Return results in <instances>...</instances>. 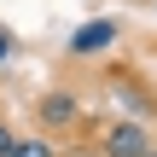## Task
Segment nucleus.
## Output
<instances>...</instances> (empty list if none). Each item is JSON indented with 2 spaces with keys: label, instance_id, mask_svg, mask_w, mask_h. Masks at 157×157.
Masks as SVG:
<instances>
[{
  "label": "nucleus",
  "instance_id": "obj_1",
  "mask_svg": "<svg viewBox=\"0 0 157 157\" xmlns=\"http://www.w3.org/2000/svg\"><path fill=\"white\" fill-rule=\"evenodd\" d=\"M99 157H157V140L146 122H111L99 140Z\"/></svg>",
  "mask_w": 157,
  "mask_h": 157
},
{
  "label": "nucleus",
  "instance_id": "obj_2",
  "mask_svg": "<svg viewBox=\"0 0 157 157\" xmlns=\"http://www.w3.org/2000/svg\"><path fill=\"white\" fill-rule=\"evenodd\" d=\"M111 41H117V23L111 17H87L70 35V58H99V52H111Z\"/></svg>",
  "mask_w": 157,
  "mask_h": 157
},
{
  "label": "nucleus",
  "instance_id": "obj_3",
  "mask_svg": "<svg viewBox=\"0 0 157 157\" xmlns=\"http://www.w3.org/2000/svg\"><path fill=\"white\" fill-rule=\"evenodd\" d=\"M35 117H41V128H47V134L70 128V122H76V93H70V87H47V93H41V105H35Z\"/></svg>",
  "mask_w": 157,
  "mask_h": 157
},
{
  "label": "nucleus",
  "instance_id": "obj_4",
  "mask_svg": "<svg viewBox=\"0 0 157 157\" xmlns=\"http://www.w3.org/2000/svg\"><path fill=\"white\" fill-rule=\"evenodd\" d=\"M12 157H52V140H47V134H35V140L17 134V140H12Z\"/></svg>",
  "mask_w": 157,
  "mask_h": 157
},
{
  "label": "nucleus",
  "instance_id": "obj_5",
  "mask_svg": "<svg viewBox=\"0 0 157 157\" xmlns=\"http://www.w3.org/2000/svg\"><path fill=\"white\" fill-rule=\"evenodd\" d=\"M12 140H17V134H12V122L0 117V157H12Z\"/></svg>",
  "mask_w": 157,
  "mask_h": 157
},
{
  "label": "nucleus",
  "instance_id": "obj_6",
  "mask_svg": "<svg viewBox=\"0 0 157 157\" xmlns=\"http://www.w3.org/2000/svg\"><path fill=\"white\" fill-rule=\"evenodd\" d=\"M12 47H17V41H12V29H0V64L12 58Z\"/></svg>",
  "mask_w": 157,
  "mask_h": 157
}]
</instances>
